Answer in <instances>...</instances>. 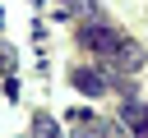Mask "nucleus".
<instances>
[{"label": "nucleus", "instance_id": "nucleus-1", "mask_svg": "<svg viewBox=\"0 0 148 138\" xmlns=\"http://www.w3.org/2000/svg\"><path fill=\"white\" fill-rule=\"evenodd\" d=\"M106 55H111V69H120V74H134V69H143V46H139V41H125V37H116V46H111Z\"/></svg>", "mask_w": 148, "mask_h": 138}, {"label": "nucleus", "instance_id": "nucleus-4", "mask_svg": "<svg viewBox=\"0 0 148 138\" xmlns=\"http://www.w3.org/2000/svg\"><path fill=\"white\" fill-rule=\"evenodd\" d=\"M120 120L139 133V138H148V106H139V101H125L120 106Z\"/></svg>", "mask_w": 148, "mask_h": 138}, {"label": "nucleus", "instance_id": "nucleus-5", "mask_svg": "<svg viewBox=\"0 0 148 138\" xmlns=\"http://www.w3.org/2000/svg\"><path fill=\"white\" fill-rule=\"evenodd\" d=\"M69 129H74L79 138H97V129H102V120H92L88 110H69Z\"/></svg>", "mask_w": 148, "mask_h": 138}, {"label": "nucleus", "instance_id": "nucleus-8", "mask_svg": "<svg viewBox=\"0 0 148 138\" xmlns=\"http://www.w3.org/2000/svg\"><path fill=\"white\" fill-rule=\"evenodd\" d=\"M0 23H5V14H0Z\"/></svg>", "mask_w": 148, "mask_h": 138}, {"label": "nucleus", "instance_id": "nucleus-2", "mask_svg": "<svg viewBox=\"0 0 148 138\" xmlns=\"http://www.w3.org/2000/svg\"><path fill=\"white\" fill-rule=\"evenodd\" d=\"M74 37H79V46H83V51H111V46H116L111 23H83Z\"/></svg>", "mask_w": 148, "mask_h": 138}, {"label": "nucleus", "instance_id": "nucleus-7", "mask_svg": "<svg viewBox=\"0 0 148 138\" xmlns=\"http://www.w3.org/2000/svg\"><path fill=\"white\" fill-rule=\"evenodd\" d=\"M65 5H79V9H97V0H65Z\"/></svg>", "mask_w": 148, "mask_h": 138}, {"label": "nucleus", "instance_id": "nucleus-6", "mask_svg": "<svg viewBox=\"0 0 148 138\" xmlns=\"http://www.w3.org/2000/svg\"><path fill=\"white\" fill-rule=\"evenodd\" d=\"M32 138H65V133H60V124H56L51 115H37V120H32Z\"/></svg>", "mask_w": 148, "mask_h": 138}, {"label": "nucleus", "instance_id": "nucleus-3", "mask_svg": "<svg viewBox=\"0 0 148 138\" xmlns=\"http://www.w3.org/2000/svg\"><path fill=\"white\" fill-rule=\"evenodd\" d=\"M69 78H74V87H79L83 97H102V92H106V78H102L97 69H88V64H79Z\"/></svg>", "mask_w": 148, "mask_h": 138}]
</instances>
